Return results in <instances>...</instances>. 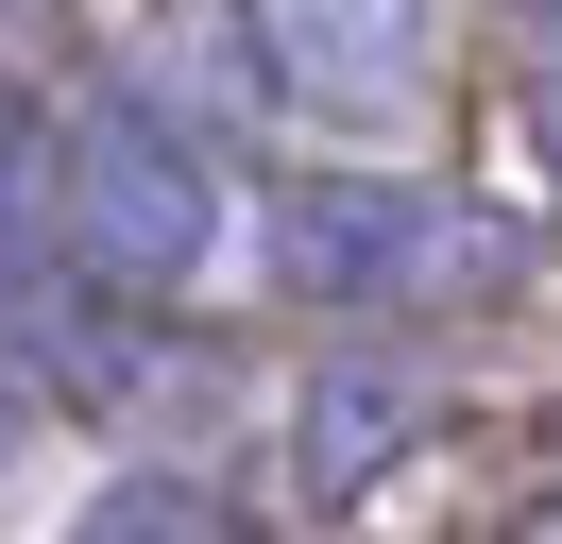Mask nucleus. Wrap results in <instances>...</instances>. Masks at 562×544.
I'll use <instances>...</instances> for the list:
<instances>
[{"label": "nucleus", "mask_w": 562, "mask_h": 544, "mask_svg": "<svg viewBox=\"0 0 562 544\" xmlns=\"http://www.w3.org/2000/svg\"><path fill=\"white\" fill-rule=\"evenodd\" d=\"M35 238L69 272H103V290H171L222 238V170H205V136L154 120V102H86L69 136H35Z\"/></svg>", "instance_id": "f257e3e1"}, {"label": "nucleus", "mask_w": 562, "mask_h": 544, "mask_svg": "<svg viewBox=\"0 0 562 544\" xmlns=\"http://www.w3.org/2000/svg\"><path fill=\"white\" fill-rule=\"evenodd\" d=\"M256 68L307 102H426V0H239Z\"/></svg>", "instance_id": "f03ea898"}, {"label": "nucleus", "mask_w": 562, "mask_h": 544, "mask_svg": "<svg viewBox=\"0 0 562 544\" xmlns=\"http://www.w3.org/2000/svg\"><path fill=\"white\" fill-rule=\"evenodd\" d=\"M426 426V392H409V374H392V358H358V374H324V408H307V476H324V494H358V476H375L392 460V442H409Z\"/></svg>", "instance_id": "7ed1b4c3"}, {"label": "nucleus", "mask_w": 562, "mask_h": 544, "mask_svg": "<svg viewBox=\"0 0 562 544\" xmlns=\"http://www.w3.org/2000/svg\"><path fill=\"white\" fill-rule=\"evenodd\" d=\"M69 544H239V528H222V510L188 494V476H137V494H103Z\"/></svg>", "instance_id": "20e7f679"}, {"label": "nucleus", "mask_w": 562, "mask_h": 544, "mask_svg": "<svg viewBox=\"0 0 562 544\" xmlns=\"http://www.w3.org/2000/svg\"><path fill=\"white\" fill-rule=\"evenodd\" d=\"M0 442H18V392H0Z\"/></svg>", "instance_id": "39448f33"}]
</instances>
